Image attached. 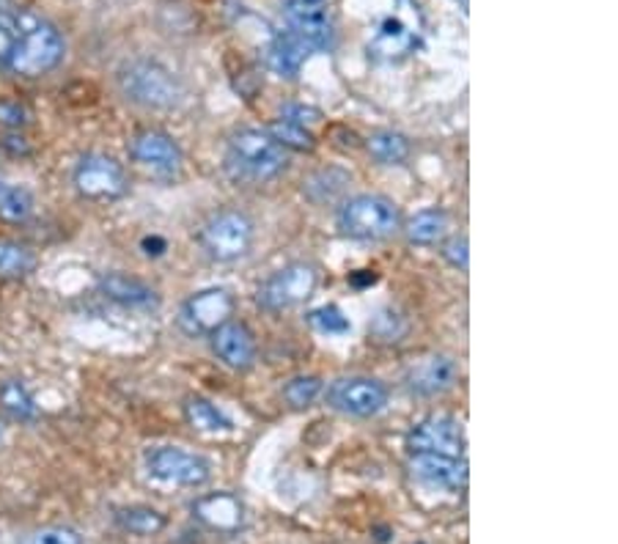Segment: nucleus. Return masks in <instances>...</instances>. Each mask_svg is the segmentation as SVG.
<instances>
[{
  "instance_id": "obj_35",
  "label": "nucleus",
  "mask_w": 618,
  "mask_h": 544,
  "mask_svg": "<svg viewBox=\"0 0 618 544\" xmlns=\"http://www.w3.org/2000/svg\"><path fill=\"white\" fill-rule=\"evenodd\" d=\"M443 258H446L448 264H451L453 269H468V262H470V251H468V237L464 234H457V237H448L446 242H443Z\"/></svg>"
},
{
  "instance_id": "obj_27",
  "label": "nucleus",
  "mask_w": 618,
  "mask_h": 544,
  "mask_svg": "<svg viewBox=\"0 0 618 544\" xmlns=\"http://www.w3.org/2000/svg\"><path fill=\"white\" fill-rule=\"evenodd\" d=\"M366 152L374 157V160L383 162V166H401V162L410 157L412 146H410V141L401 135V132L383 130V132L368 135Z\"/></svg>"
},
{
  "instance_id": "obj_21",
  "label": "nucleus",
  "mask_w": 618,
  "mask_h": 544,
  "mask_svg": "<svg viewBox=\"0 0 618 544\" xmlns=\"http://www.w3.org/2000/svg\"><path fill=\"white\" fill-rule=\"evenodd\" d=\"M184 421H187L195 432H201V435H223V432L234 430L229 415H226L218 404L204 399V396H190V399L184 401Z\"/></svg>"
},
{
  "instance_id": "obj_6",
  "label": "nucleus",
  "mask_w": 618,
  "mask_h": 544,
  "mask_svg": "<svg viewBox=\"0 0 618 544\" xmlns=\"http://www.w3.org/2000/svg\"><path fill=\"white\" fill-rule=\"evenodd\" d=\"M63 52H66V39L61 31L52 23H36L20 34L7 70L25 81H36L56 70L63 61Z\"/></svg>"
},
{
  "instance_id": "obj_31",
  "label": "nucleus",
  "mask_w": 618,
  "mask_h": 544,
  "mask_svg": "<svg viewBox=\"0 0 618 544\" xmlns=\"http://www.w3.org/2000/svg\"><path fill=\"white\" fill-rule=\"evenodd\" d=\"M308 325L316 333H325V336H341V333L350 330V319L341 314V309L336 305H325V309H316L308 314Z\"/></svg>"
},
{
  "instance_id": "obj_34",
  "label": "nucleus",
  "mask_w": 618,
  "mask_h": 544,
  "mask_svg": "<svg viewBox=\"0 0 618 544\" xmlns=\"http://www.w3.org/2000/svg\"><path fill=\"white\" fill-rule=\"evenodd\" d=\"M20 34H23L20 20L9 12H0V70H7V63L9 58H12Z\"/></svg>"
},
{
  "instance_id": "obj_29",
  "label": "nucleus",
  "mask_w": 618,
  "mask_h": 544,
  "mask_svg": "<svg viewBox=\"0 0 618 544\" xmlns=\"http://www.w3.org/2000/svg\"><path fill=\"white\" fill-rule=\"evenodd\" d=\"M267 132H269V135H272L275 144L283 146V149L314 152V146H316L314 132L305 130V126H300V124H292V121H287V119L272 121Z\"/></svg>"
},
{
  "instance_id": "obj_3",
  "label": "nucleus",
  "mask_w": 618,
  "mask_h": 544,
  "mask_svg": "<svg viewBox=\"0 0 618 544\" xmlns=\"http://www.w3.org/2000/svg\"><path fill=\"white\" fill-rule=\"evenodd\" d=\"M424 12L419 0H396L388 17L377 25L368 39V56L379 63H396L410 58L424 41Z\"/></svg>"
},
{
  "instance_id": "obj_28",
  "label": "nucleus",
  "mask_w": 618,
  "mask_h": 544,
  "mask_svg": "<svg viewBox=\"0 0 618 544\" xmlns=\"http://www.w3.org/2000/svg\"><path fill=\"white\" fill-rule=\"evenodd\" d=\"M350 184V173L338 171V168H322V171L311 173L303 182V193L308 195L314 204H327V201H336L338 195L347 190Z\"/></svg>"
},
{
  "instance_id": "obj_37",
  "label": "nucleus",
  "mask_w": 618,
  "mask_h": 544,
  "mask_svg": "<svg viewBox=\"0 0 618 544\" xmlns=\"http://www.w3.org/2000/svg\"><path fill=\"white\" fill-rule=\"evenodd\" d=\"M0 146L9 152V155L14 157H28L31 155V144L25 135H20V132H9L7 138L0 141Z\"/></svg>"
},
{
  "instance_id": "obj_25",
  "label": "nucleus",
  "mask_w": 618,
  "mask_h": 544,
  "mask_svg": "<svg viewBox=\"0 0 618 544\" xmlns=\"http://www.w3.org/2000/svg\"><path fill=\"white\" fill-rule=\"evenodd\" d=\"M113 522L132 536H155L168 525V517L152 506H121L113 511Z\"/></svg>"
},
{
  "instance_id": "obj_17",
  "label": "nucleus",
  "mask_w": 618,
  "mask_h": 544,
  "mask_svg": "<svg viewBox=\"0 0 618 544\" xmlns=\"http://www.w3.org/2000/svg\"><path fill=\"white\" fill-rule=\"evenodd\" d=\"M209 338H213V352L218 355V361L229 366L231 372H247L256 363V336H253L245 322L229 319Z\"/></svg>"
},
{
  "instance_id": "obj_23",
  "label": "nucleus",
  "mask_w": 618,
  "mask_h": 544,
  "mask_svg": "<svg viewBox=\"0 0 618 544\" xmlns=\"http://www.w3.org/2000/svg\"><path fill=\"white\" fill-rule=\"evenodd\" d=\"M401 231H404L412 245H437L448 234V215L437 207L421 209L401 226Z\"/></svg>"
},
{
  "instance_id": "obj_33",
  "label": "nucleus",
  "mask_w": 618,
  "mask_h": 544,
  "mask_svg": "<svg viewBox=\"0 0 618 544\" xmlns=\"http://www.w3.org/2000/svg\"><path fill=\"white\" fill-rule=\"evenodd\" d=\"M31 124V110L20 99L0 97V126L9 132H20Z\"/></svg>"
},
{
  "instance_id": "obj_30",
  "label": "nucleus",
  "mask_w": 618,
  "mask_h": 544,
  "mask_svg": "<svg viewBox=\"0 0 618 544\" xmlns=\"http://www.w3.org/2000/svg\"><path fill=\"white\" fill-rule=\"evenodd\" d=\"M322 394H325V383L319 377H314V374H303V377H294L283 385V399H287V404L292 410H305Z\"/></svg>"
},
{
  "instance_id": "obj_18",
  "label": "nucleus",
  "mask_w": 618,
  "mask_h": 544,
  "mask_svg": "<svg viewBox=\"0 0 618 544\" xmlns=\"http://www.w3.org/2000/svg\"><path fill=\"white\" fill-rule=\"evenodd\" d=\"M457 361L448 355H429L424 361L412 363L407 372V388L415 396H440L457 383Z\"/></svg>"
},
{
  "instance_id": "obj_5",
  "label": "nucleus",
  "mask_w": 618,
  "mask_h": 544,
  "mask_svg": "<svg viewBox=\"0 0 618 544\" xmlns=\"http://www.w3.org/2000/svg\"><path fill=\"white\" fill-rule=\"evenodd\" d=\"M256 240V226L240 209H220L209 215L198 231V245L218 264H234L251 253Z\"/></svg>"
},
{
  "instance_id": "obj_26",
  "label": "nucleus",
  "mask_w": 618,
  "mask_h": 544,
  "mask_svg": "<svg viewBox=\"0 0 618 544\" xmlns=\"http://www.w3.org/2000/svg\"><path fill=\"white\" fill-rule=\"evenodd\" d=\"M36 269V253L28 245L0 237V281H23Z\"/></svg>"
},
{
  "instance_id": "obj_4",
  "label": "nucleus",
  "mask_w": 618,
  "mask_h": 544,
  "mask_svg": "<svg viewBox=\"0 0 618 544\" xmlns=\"http://www.w3.org/2000/svg\"><path fill=\"white\" fill-rule=\"evenodd\" d=\"M336 223L343 237L361 242H379L401 231V213L385 195H352L338 207Z\"/></svg>"
},
{
  "instance_id": "obj_1",
  "label": "nucleus",
  "mask_w": 618,
  "mask_h": 544,
  "mask_svg": "<svg viewBox=\"0 0 618 544\" xmlns=\"http://www.w3.org/2000/svg\"><path fill=\"white\" fill-rule=\"evenodd\" d=\"M289 166L283 146L267 130H240L226 146V173L242 184H267Z\"/></svg>"
},
{
  "instance_id": "obj_36",
  "label": "nucleus",
  "mask_w": 618,
  "mask_h": 544,
  "mask_svg": "<svg viewBox=\"0 0 618 544\" xmlns=\"http://www.w3.org/2000/svg\"><path fill=\"white\" fill-rule=\"evenodd\" d=\"M281 119L292 121V124L305 126V130H314V126L322 121V113H319V110H316V108H311V105L292 102V105H283Z\"/></svg>"
},
{
  "instance_id": "obj_22",
  "label": "nucleus",
  "mask_w": 618,
  "mask_h": 544,
  "mask_svg": "<svg viewBox=\"0 0 618 544\" xmlns=\"http://www.w3.org/2000/svg\"><path fill=\"white\" fill-rule=\"evenodd\" d=\"M0 410L12 421H20V424H34L41 415L34 394H31L23 379H3L0 383Z\"/></svg>"
},
{
  "instance_id": "obj_14",
  "label": "nucleus",
  "mask_w": 618,
  "mask_h": 544,
  "mask_svg": "<svg viewBox=\"0 0 618 544\" xmlns=\"http://www.w3.org/2000/svg\"><path fill=\"white\" fill-rule=\"evenodd\" d=\"M468 435L464 426L451 415H429L419 421L407 435L410 454H443V457H464Z\"/></svg>"
},
{
  "instance_id": "obj_24",
  "label": "nucleus",
  "mask_w": 618,
  "mask_h": 544,
  "mask_svg": "<svg viewBox=\"0 0 618 544\" xmlns=\"http://www.w3.org/2000/svg\"><path fill=\"white\" fill-rule=\"evenodd\" d=\"M36 213V198L25 184L0 177V220L7 223H28Z\"/></svg>"
},
{
  "instance_id": "obj_13",
  "label": "nucleus",
  "mask_w": 618,
  "mask_h": 544,
  "mask_svg": "<svg viewBox=\"0 0 618 544\" xmlns=\"http://www.w3.org/2000/svg\"><path fill=\"white\" fill-rule=\"evenodd\" d=\"M283 17H287L289 31L303 45H308V50H327L332 45L336 25H332L327 0H287Z\"/></svg>"
},
{
  "instance_id": "obj_7",
  "label": "nucleus",
  "mask_w": 618,
  "mask_h": 544,
  "mask_svg": "<svg viewBox=\"0 0 618 544\" xmlns=\"http://www.w3.org/2000/svg\"><path fill=\"white\" fill-rule=\"evenodd\" d=\"M319 283V269L308 262H292L287 267L275 269L272 276L258 287L256 303L269 314H281V311L298 309L311 294L316 292Z\"/></svg>"
},
{
  "instance_id": "obj_10",
  "label": "nucleus",
  "mask_w": 618,
  "mask_h": 544,
  "mask_svg": "<svg viewBox=\"0 0 618 544\" xmlns=\"http://www.w3.org/2000/svg\"><path fill=\"white\" fill-rule=\"evenodd\" d=\"M388 385L374 377H338L327 388V404L352 419H372L388 407Z\"/></svg>"
},
{
  "instance_id": "obj_2",
  "label": "nucleus",
  "mask_w": 618,
  "mask_h": 544,
  "mask_svg": "<svg viewBox=\"0 0 618 544\" xmlns=\"http://www.w3.org/2000/svg\"><path fill=\"white\" fill-rule=\"evenodd\" d=\"M119 92L126 102L146 110H171L182 102L184 86L171 70L149 58L126 61L116 75Z\"/></svg>"
},
{
  "instance_id": "obj_12",
  "label": "nucleus",
  "mask_w": 618,
  "mask_h": 544,
  "mask_svg": "<svg viewBox=\"0 0 618 544\" xmlns=\"http://www.w3.org/2000/svg\"><path fill=\"white\" fill-rule=\"evenodd\" d=\"M130 157L137 168L149 171L152 177L173 179L184 166V155L177 141L162 130H141L130 141Z\"/></svg>"
},
{
  "instance_id": "obj_19",
  "label": "nucleus",
  "mask_w": 618,
  "mask_h": 544,
  "mask_svg": "<svg viewBox=\"0 0 618 544\" xmlns=\"http://www.w3.org/2000/svg\"><path fill=\"white\" fill-rule=\"evenodd\" d=\"M99 292L105 300L121 305V309L152 311L160 305V294L149 283L135 276H126V273H105L99 278Z\"/></svg>"
},
{
  "instance_id": "obj_9",
  "label": "nucleus",
  "mask_w": 618,
  "mask_h": 544,
  "mask_svg": "<svg viewBox=\"0 0 618 544\" xmlns=\"http://www.w3.org/2000/svg\"><path fill=\"white\" fill-rule=\"evenodd\" d=\"M72 184H75L77 195L86 201H116L130 190L124 166L116 157L99 155V152L83 155L77 160L75 171H72Z\"/></svg>"
},
{
  "instance_id": "obj_38",
  "label": "nucleus",
  "mask_w": 618,
  "mask_h": 544,
  "mask_svg": "<svg viewBox=\"0 0 618 544\" xmlns=\"http://www.w3.org/2000/svg\"><path fill=\"white\" fill-rule=\"evenodd\" d=\"M3 435H7V426L0 424V440H3Z\"/></svg>"
},
{
  "instance_id": "obj_8",
  "label": "nucleus",
  "mask_w": 618,
  "mask_h": 544,
  "mask_svg": "<svg viewBox=\"0 0 618 544\" xmlns=\"http://www.w3.org/2000/svg\"><path fill=\"white\" fill-rule=\"evenodd\" d=\"M144 464L152 479L173 484V487H204L213 479V464L206 462L201 454L184 451L179 446L149 448Z\"/></svg>"
},
{
  "instance_id": "obj_15",
  "label": "nucleus",
  "mask_w": 618,
  "mask_h": 544,
  "mask_svg": "<svg viewBox=\"0 0 618 544\" xmlns=\"http://www.w3.org/2000/svg\"><path fill=\"white\" fill-rule=\"evenodd\" d=\"M193 517L218 536H234L245 528L247 509L234 493H213L204 495L193 504Z\"/></svg>"
},
{
  "instance_id": "obj_32",
  "label": "nucleus",
  "mask_w": 618,
  "mask_h": 544,
  "mask_svg": "<svg viewBox=\"0 0 618 544\" xmlns=\"http://www.w3.org/2000/svg\"><path fill=\"white\" fill-rule=\"evenodd\" d=\"M23 544H83V536L69 525H45L31 533Z\"/></svg>"
},
{
  "instance_id": "obj_20",
  "label": "nucleus",
  "mask_w": 618,
  "mask_h": 544,
  "mask_svg": "<svg viewBox=\"0 0 618 544\" xmlns=\"http://www.w3.org/2000/svg\"><path fill=\"white\" fill-rule=\"evenodd\" d=\"M311 56L308 45L298 39L292 31L287 34H278L267 47V67L281 77H298V72L303 70L305 58Z\"/></svg>"
},
{
  "instance_id": "obj_16",
  "label": "nucleus",
  "mask_w": 618,
  "mask_h": 544,
  "mask_svg": "<svg viewBox=\"0 0 618 544\" xmlns=\"http://www.w3.org/2000/svg\"><path fill=\"white\" fill-rule=\"evenodd\" d=\"M410 473L429 487L459 493L468 487V459L443 454H410Z\"/></svg>"
},
{
  "instance_id": "obj_11",
  "label": "nucleus",
  "mask_w": 618,
  "mask_h": 544,
  "mask_svg": "<svg viewBox=\"0 0 618 544\" xmlns=\"http://www.w3.org/2000/svg\"><path fill=\"white\" fill-rule=\"evenodd\" d=\"M234 294L229 289H204V292H195L184 300L177 322L182 333L193 338L213 336L218 327H223L234 316Z\"/></svg>"
}]
</instances>
